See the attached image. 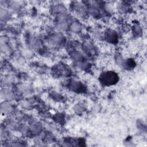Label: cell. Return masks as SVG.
I'll list each match as a JSON object with an SVG mask.
<instances>
[{"label":"cell","mask_w":147,"mask_h":147,"mask_svg":"<svg viewBox=\"0 0 147 147\" xmlns=\"http://www.w3.org/2000/svg\"><path fill=\"white\" fill-rule=\"evenodd\" d=\"M103 80L105 83L111 84V83H114L115 82V79L117 78L116 75L114 73L107 72L105 75L103 76Z\"/></svg>","instance_id":"6da1fadb"}]
</instances>
